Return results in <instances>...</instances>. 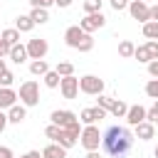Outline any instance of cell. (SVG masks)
<instances>
[{"label": "cell", "instance_id": "48", "mask_svg": "<svg viewBox=\"0 0 158 158\" xmlns=\"http://www.w3.org/2000/svg\"><path fill=\"white\" fill-rule=\"evenodd\" d=\"M156 106H158V101H156Z\"/></svg>", "mask_w": 158, "mask_h": 158}, {"label": "cell", "instance_id": "24", "mask_svg": "<svg viewBox=\"0 0 158 158\" xmlns=\"http://www.w3.org/2000/svg\"><path fill=\"white\" fill-rule=\"evenodd\" d=\"M143 37H146V40H156V42H158V22L148 20V22L143 25Z\"/></svg>", "mask_w": 158, "mask_h": 158}, {"label": "cell", "instance_id": "40", "mask_svg": "<svg viewBox=\"0 0 158 158\" xmlns=\"http://www.w3.org/2000/svg\"><path fill=\"white\" fill-rule=\"evenodd\" d=\"M0 57H10V44L0 37Z\"/></svg>", "mask_w": 158, "mask_h": 158}, {"label": "cell", "instance_id": "11", "mask_svg": "<svg viewBox=\"0 0 158 158\" xmlns=\"http://www.w3.org/2000/svg\"><path fill=\"white\" fill-rule=\"evenodd\" d=\"M49 121H52L54 126L64 128V126H69L72 121H77V114H74V111H69V109H57V111H52V114H49Z\"/></svg>", "mask_w": 158, "mask_h": 158}, {"label": "cell", "instance_id": "43", "mask_svg": "<svg viewBox=\"0 0 158 158\" xmlns=\"http://www.w3.org/2000/svg\"><path fill=\"white\" fill-rule=\"evenodd\" d=\"M20 158H40V151H27V153H22Z\"/></svg>", "mask_w": 158, "mask_h": 158}, {"label": "cell", "instance_id": "7", "mask_svg": "<svg viewBox=\"0 0 158 158\" xmlns=\"http://www.w3.org/2000/svg\"><path fill=\"white\" fill-rule=\"evenodd\" d=\"M27 57L35 62V59H44L47 57V52H49V44H47V40H42V37H32L27 44Z\"/></svg>", "mask_w": 158, "mask_h": 158}, {"label": "cell", "instance_id": "8", "mask_svg": "<svg viewBox=\"0 0 158 158\" xmlns=\"http://www.w3.org/2000/svg\"><path fill=\"white\" fill-rule=\"evenodd\" d=\"M104 25H106V17H104V12H91V15H86L84 20H79V27H81L86 35H91V32L101 30Z\"/></svg>", "mask_w": 158, "mask_h": 158}, {"label": "cell", "instance_id": "25", "mask_svg": "<svg viewBox=\"0 0 158 158\" xmlns=\"http://www.w3.org/2000/svg\"><path fill=\"white\" fill-rule=\"evenodd\" d=\"M0 37H2V40H5V42H7L10 47L20 42V32H17L15 27H7V30H2V35H0Z\"/></svg>", "mask_w": 158, "mask_h": 158}, {"label": "cell", "instance_id": "15", "mask_svg": "<svg viewBox=\"0 0 158 158\" xmlns=\"http://www.w3.org/2000/svg\"><path fill=\"white\" fill-rule=\"evenodd\" d=\"M25 118H27V106L15 104V106L7 109V121H10V123H22Z\"/></svg>", "mask_w": 158, "mask_h": 158}, {"label": "cell", "instance_id": "13", "mask_svg": "<svg viewBox=\"0 0 158 158\" xmlns=\"http://www.w3.org/2000/svg\"><path fill=\"white\" fill-rule=\"evenodd\" d=\"M15 104H17V91L12 86H0V111L10 109Z\"/></svg>", "mask_w": 158, "mask_h": 158}, {"label": "cell", "instance_id": "23", "mask_svg": "<svg viewBox=\"0 0 158 158\" xmlns=\"http://www.w3.org/2000/svg\"><path fill=\"white\" fill-rule=\"evenodd\" d=\"M47 72H49V67H47L44 59H35V62H30V74H35V77H44Z\"/></svg>", "mask_w": 158, "mask_h": 158}, {"label": "cell", "instance_id": "38", "mask_svg": "<svg viewBox=\"0 0 158 158\" xmlns=\"http://www.w3.org/2000/svg\"><path fill=\"white\" fill-rule=\"evenodd\" d=\"M148 74H151L153 79H158V59H153V62H148Z\"/></svg>", "mask_w": 158, "mask_h": 158}, {"label": "cell", "instance_id": "12", "mask_svg": "<svg viewBox=\"0 0 158 158\" xmlns=\"http://www.w3.org/2000/svg\"><path fill=\"white\" fill-rule=\"evenodd\" d=\"M141 121H146V106H141V104L128 106V111H126V123H128V126H138Z\"/></svg>", "mask_w": 158, "mask_h": 158}, {"label": "cell", "instance_id": "35", "mask_svg": "<svg viewBox=\"0 0 158 158\" xmlns=\"http://www.w3.org/2000/svg\"><path fill=\"white\" fill-rule=\"evenodd\" d=\"M44 136H47V138H49V141L54 143V141H57V136H59V126H54V123H49V126L44 128Z\"/></svg>", "mask_w": 158, "mask_h": 158}, {"label": "cell", "instance_id": "32", "mask_svg": "<svg viewBox=\"0 0 158 158\" xmlns=\"http://www.w3.org/2000/svg\"><path fill=\"white\" fill-rule=\"evenodd\" d=\"M12 81H15V74H12L10 69H5V72L0 74V86H12Z\"/></svg>", "mask_w": 158, "mask_h": 158}, {"label": "cell", "instance_id": "26", "mask_svg": "<svg viewBox=\"0 0 158 158\" xmlns=\"http://www.w3.org/2000/svg\"><path fill=\"white\" fill-rule=\"evenodd\" d=\"M42 79H44V86H49V89H57V86H59V81H62V77H59L54 69H49Z\"/></svg>", "mask_w": 158, "mask_h": 158}, {"label": "cell", "instance_id": "5", "mask_svg": "<svg viewBox=\"0 0 158 158\" xmlns=\"http://www.w3.org/2000/svg\"><path fill=\"white\" fill-rule=\"evenodd\" d=\"M79 91L89 94V96H99V94H104V79H99L96 74H84L79 79Z\"/></svg>", "mask_w": 158, "mask_h": 158}, {"label": "cell", "instance_id": "9", "mask_svg": "<svg viewBox=\"0 0 158 158\" xmlns=\"http://www.w3.org/2000/svg\"><path fill=\"white\" fill-rule=\"evenodd\" d=\"M106 114H109V111H106V109H101V106H89V109H81L79 121H81L84 126H96V121H101Z\"/></svg>", "mask_w": 158, "mask_h": 158}, {"label": "cell", "instance_id": "22", "mask_svg": "<svg viewBox=\"0 0 158 158\" xmlns=\"http://www.w3.org/2000/svg\"><path fill=\"white\" fill-rule=\"evenodd\" d=\"M30 17H32V22H35V25H44V22H49V12H47L44 7H32Z\"/></svg>", "mask_w": 158, "mask_h": 158}, {"label": "cell", "instance_id": "28", "mask_svg": "<svg viewBox=\"0 0 158 158\" xmlns=\"http://www.w3.org/2000/svg\"><path fill=\"white\" fill-rule=\"evenodd\" d=\"M101 5H104V0H84V12H86V15L101 12Z\"/></svg>", "mask_w": 158, "mask_h": 158}, {"label": "cell", "instance_id": "20", "mask_svg": "<svg viewBox=\"0 0 158 158\" xmlns=\"http://www.w3.org/2000/svg\"><path fill=\"white\" fill-rule=\"evenodd\" d=\"M126 111H128V104H126V101H121V99H114V104H111L109 114H111V116H116V118H126Z\"/></svg>", "mask_w": 158, "mask_h": 158}, {"label": "cell", "instance_id": "31", "mask_svg": "<svg viewBox=\"0 0 158 158\" xmlns=\"http://www.w3.org/2000/svg\"><path fill=\"white\" fill-rule=\"evenodd\" d=\"M111 104H114V96H106V94H99V99H96V106H101V109H111Z\"/></svg>", "mask_w": 158, "mask_h": 158}, {"label": "cell", "instance_id": "2", "mask_svg": "<svg viewBox=\"0 0 158 158\" xmlns=\"http://www.w3.org/2000/svg\"><path fill=\"white\" fill-rule=\"evenodd\" d=\"M64 42L72 47V49H79V52H91L94 49V37L86 35L79 25H72L64 30Z\"/></svg>", "mask_w": 158, "mask_h": 158}, {"label": "cell", "instance_id": "27", "mask_svg": "<svg viewBox=\"0 0 158 158\" xmlns=\"http://www.w3.org/2000/svg\"><path fill=\"white\" fill-rule=\"evenodd\" d=\"M54 72H57L59 77H72V74H74V64H72V62H59Z\"/></svg>", "mask_w": 158, "mask_h": 158}, {"label": "cell", "instance_id": "17", "mask_svg": "<svg viewBox=\"0 0 158 158\" xmlns=\"http://www.w3.org/2000/svg\"><path fill=\"white\" fill-rule=\"evenodd\" d=\"M77 141H79V138H74V136H72L69 131H64V128H59V136H57V141H54V143L69 151V148H74V146H77Z\"/></svg>", "mask_w": 158, "mask_h": 158}, {"label": "cell", "instance_id": "33", "mask_svg": "<svg viewBox=\"0 0 158 158\" xmlns=\"http://www.w3.org/2000/svg\"><path fill=\"white\" fill-rule=\"evenodd\" d=\"M146 49H148L151 62H153V59H158V42H156V40H148V42H146Z\"/></svg>", "mask_w": 158, "mask_h": 158}, {"label": "cell", "instance_id": "42", "mask_svg": "<svg viewBox=\"0 0 158 158\" xmlns=\"http://www.w3.org/2000/svg\"><path fill=\"white\" fill-rule=\"evenodd\" d=\"M72 2H74V0H54V5H57V7H62V10H64V7H69Z\"/></svg>", "mask_w": 158, "mask_h": 158}, {"label": "cell", "instance_id": "45", "mask_svg": "<svg viewBox=\"0 0 158 158\" xmlns=\"http://www.w3.org/2000/svg\"><path fill=\"white\" fill-rule=\"evenodd\" d=\"M86 158H101V153H99V151H89V153H86Z\"/></svg>", "mask_w": 158, "mask_h": 158}, {"label": "cell", "instance_id": "30", "mask_svg": "<svg viewBox=\"0 0 158 158\" xmlns=\"http://www.w3.org/2000/svg\"><path fill=\"white\" fill-rule=\"evenodd\" d=\"M146 94H148L151 99H156V101H158V79H151V81L146 84Z\"/></svg>", "mask_w": 158, "mask_h": 158}, {"label": "cell", "instance_id": "1", "mask_svg": "<svg viewBox=\"0 0 158 158\" xmlns=\"http://www.w3.org/2000/svg\"><path fill=\"white\" fill-rule=\"evenodd\" d=\"M133 131L126 126H109L106 133H101V146L111 158H123L133 148Z\"/></svg>", "mask_w": 158, "mask_h": 158}, {"label": "cell", "instance_id": "41", "mask_svg": "<svg viewBox=\"0 0 158 158\" xmlns=\"http://www.w3.org/2000/svg\"><path fill=\"white\" fill-rule=\"evenodd\" d=\"M7 123H10V121H7V111H0V133L7 128Z\"/></svg>", "mask_w": 158, "mask_h": 158}, {"label": "cell", "instance_id": "3", "mask_svg": "<svg viewBox=\"0 0 158 158\" xmlns=\"http://www.w3.org/2000/svg\"><path fill=\"white\" fill-rule=\"evenodd\" d=\"M17 99L22 101V106H37L40 104V84L35 79H27L25 84H20Z\"/></svg>", "mask_w": 158, "mask_h": 158}, {"label": "cell", "instance_id": "14", "mask_svg": "<svg viewBox=\"0 0 158 158\" xmlns=\"http://www.w3.org/2000/svg\"><path fill=\"white\" fill-rule=\"evenodd\" d=\"M153 133H156V126H153V123H148V121H141L138 126H133V136H136V138H141V141H151V138H153Z\"/></svg>", "mask_w": 158, "mask_h": 158}, {"label": "cell", "instance_id": "6", "mask_svg": "<svg viewBox=\"0 0 158 158\" xmlns=\"http://www.w3.org/2000/svg\"><path fill=\"white\" fill-rule=\"evenodd\" d=\"M126 10H128V12H131V17H133V20H138L141 25H146V22L151 20V5H148V2H143V0H131Z\"/></svg>", "mask_w": 158, "mask_h": 158}, {"label": "cell", "instance_id": "44", "mask_svg": "<svg viewBox=\"0 0 158 158\" xmlns=\"http://www.w3.org/2000/svg\"><path fill=\"white\" fill-rule=\"evenodd\" d=\"M151 20L158 22V5H151Z\"/></svg>", "mask_w": 158, "mask_h": 158}, {"label": "cell", "instance_id": "49", "mask_svg": "<svg viewBox=\"0 0 158 158\" xmlns=\"http://www.w3.org/2000/svg\"><path fill=\"white\" fill-rule=\"evenodd\" d=\"M143 2H148V0H143Z\"/></svg>", "mask_w": 158, "mask_h": 158}, {"label": "cell", "instance_id": "46", "mask_svg": "<svg viewBox=\"0 0 158 158\" xmlns=\"http://www.w3.org/2000/svg\"><path fill=\"white\" fill-rule=\"evenodd\" d=\"M5 69H7V67H5V59H2V57H0V74H2V72H5Z\"/></svg>", "mask_w": 158, "mask_h": 158}, {"label": "cell", "instance_id": "16", "mask_svg": "<svg viewBox=\"0 0 158 158\" xmlns=\"http://www.w3.org/2000/svg\"><path fill=\"white\" fill-rule=\"evenodd\" d=\"M10 59H12L15 64H25V62L30 59V57H27V47H25V44H20V42H17V44H12V47H10Z\"/></svg>", "mask_w": 158, "mask_h": 158}, {"label": "cell", "instance_id": "29", "mask_svg": "<svg viewBox=\"0 0 158 158\" xmlns=\"http://www.w3.org/2000/svg\"><path fill=\"white\" fill-rule=\"evenodd\" d=\"M133 59H138V62H151V57H148V49H146V44H141V47H136V52H133Z\"/></svg>", "mask_w": 158, "mask_h": 158}, {"label": "cell", "instance_id": "34", "mask_svg": "<svg viewBox=\"0 0 158 158\" xmlns=\"http://www.w3.org/2000/svg\"><path fill=\"white\" fill-rule=\"evenodd\" d=\"M146 121H148V123H153V126L158 123V106H156V104H153L151 109H146Z\"/></svg>", "mask_w": 158, "mask_h": 158}, {"label": "cell", "instance_id": "19", "mask_svg": "<svg viewBox=\"0 0 158 158\" xmlns=\"http://www.w3.org/2000/svg\"><path fill=\"white\" fill-rule=\"evenodd\" d=\"M32 27H35V22H32L30 15H17L15 17V30L17 32H32Z\"/></svg>", "mask_w": 158, "mask_h": 158}, {"label": "cell", "instance_id": "18", "mask_svg": "<svg viewBox=\"0 0 158 158\" xmlns=\"http://www.w3.org/2000/svg\"><path fill=\"white\" fill-rule=\"evenodd\" d=\"M42 158H67V148L57 146V143H49L42 148Z\"/></svg>", "mask_w": 158, "mask_h": 158}, {"label": "cell", "instance_id": "36", "mask_svg": "<svg viewBox=\"0 0 158 158\" xmlns=\"http://www.w3.org/2000/svg\"><path fill=\"white\" fill-rule=\"evenodd\" d=\"M109 2H111V7H114L116 12H121V10H126V7H128V2H131V0H109Z\"/></svg>", "mask_w": 158, "mask_h": 158}, {"label": "cell", "instance_id": "39", "mask_svg": "<svg viewBox=\"0 0 158 158\" xmlns=\"http://www.w3.org/2000/svg\"><path fill=\"white\" fill-rule=\"evenodd\" d=\"M0 158H15L12 148H10V146H0Z\"/></svg>", "mask_w": 158, "mask_h": 158}, {"label": "cell", "instance_id": "37", "mask_svg": "<svg viewBox=\"0 0 158 158\" xmlns=\"http://www.w3.org/2000/svg\"><path fill=\"white\" fill-rule=\"evenodd\" d=\"M30 5H32V7H44V10H49V7L54 5V0H30Z\"/></svg>", "mask_w": 158, "mask_h": 158}, {"label": "cell", "instance_id": "10", "mask_svg": "<svg viewBox=\"0 0 158 158\" xmlns=\"http://www.w3.org/2000/svg\"><path fill=\"white\" fill-rule=\"evenodd\" d=\"M59 91H62L64 99H77V94H79V79H77L74 74H72V77H62Z\"/></svg>", "mask_w": 158, "mask_h": 158}, {"label": "cell", "instance_id": "47", "mask_svg": "<svg viewBox=\"0 0 158 158\" xmlns=\"http://www.w3.org/2000/svg\"><path fill=\"white\" fill-rule=\"evenodd\" d=\"M153 156H156V158H158V146H156V148H153Z\"/></svg>", "mask_w": 158, "mask_h": 158}, {"label": "cell", "instance_id": "4", "mask_svg": "<svg viewBox=\"0 0 158 158\" xmlns=\"http://www.w3.org/2000/svg\"><path fill=\"white\" fill-rule=\"evenodd\" d=\"M79 143L81 148L89 153V151H99L101 146V133H99V126H84L81 133H79Z\"/></svg>", "mask_w": 158, "mask_h": 158}, {"label": "cell", "instance_id": "21", "mask_svg": "<svg viewBox=\"0 0 158 158\" xmlns=\"http://www.w3.org/2000/svg\"><path fill=\"white\" fill-rule=\"evenodd\" d=\"M133 52H136V44H133L131 40H121V42H118V57L131 59V57H133Z\"/></svg>", "mask_w": 158, "mask_h": 158}]
</instances>
